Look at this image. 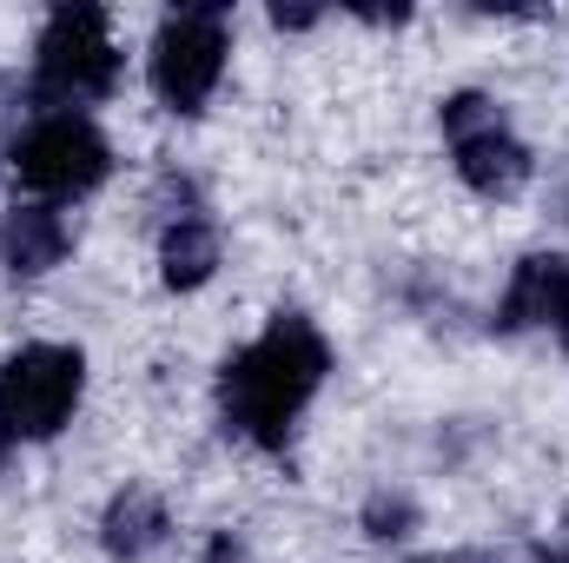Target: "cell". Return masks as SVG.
<instances>
[{"label":"cell","mask_w":569,"mask_h":563,"mask_svg":"<svg viewBox=\"0 0 569 563\" xmlns=\"http://www.w3.org/2000/svg\"><path fill=\"white\" fill-rule=\"evenodd\" d=\"M67 246H73L67 213L47 206V199H27V206H13V213L0 219V259H7L13 279H40V273H53V266L67 259Z\"/></svg>","instance_id":"8"},{"label":"cell","mask_w":569,"mask_h":563,"mask_svg":"<svg viewBox=\"0 0 569 563\" xmlns=\"http://www.w3.org/2000/svg\"><path fill=\"white\" fill-rule=\"evenodd\" d=\"M411 524H418L411 497H371V511H365V531H371V537H405Z\"/></svg>","instance_id":"11"},{"label":"cell","mask_w":569,"mask_h":563,"mask_svg":"<svg viewBox=\"0 0 569 563\" xmlns=\"http://www.w3.org/2000/svg\"><path fill=\"white\" fill-rule=\"evenodd\" d=\"M212 273H219V233H212V219L179 213L166 226V239H159V279L172 285V292H192V285H206Z\"/></svg>","instance_id":"9"},{"label":"cell","mask_w":569,"mask_h":563,"mask_svg":"<svg viewBox=\"0 0 569 563\" xmlns=\"http://www.w3.org/2000/svg\"><path fill=\"white\" fill-rule=\"evenodd\" d=\"M443 140L457 152V172L483 199H510L530 179V146L510 134L503 107L490 93H450L443 100Z\"/></svg>","instance_id":"6"},{"label":"cell","mask_w":569,"mask_h":563,"mask_svg":"<svg viewBox=\"0 0 569 563\" xmlns=\"http://www.w3.org/2000/svg\"><path fill=\"white\" fill-rule=\"evenodd\" d=\"M318 13L311 7H272V27H311Z\"/></svg>","instance_id":"12"},{"label":"cell","mask_w":569,"mask_h":563,"mask_svg":"<svg viewBox=\"0 0 569 563\" xmlns=\"http://www.w3.org/2000/svg\"><path fill=\"white\" fill-rule=\"evenodd\" d=\"M87 392V358L73 345H27L0 365V444L53 437Z\"/></svg>","instance_id":"2"},{"label":"cell","mask_w":569,"mask_h":563,"mask_svg":"<svg viewBox=\"0 0 569 563\" xmlns=\"http://www.w3.org/2000/svg\"><path fill=\"white\" fill-rule=\"evenodd\" d=\"M523 325H550L569 345V259L530 253L510 273V292L497 298V332H523Z\"/></svg>","instance_id":"7"},{"label":"cell","mask_w":569,"mask_h":563,"mask_svg":"<svg viewBox=\"0 0 569 563\" xmlns=\"http://www.w3.org/2000/svg\"><path fill=\"white\" fill-rule=\"evenodd\" d=\"M226 73V7L206 0V7H179L166 13L159 40H152V93L172 107V113H199L212 100Z\"/></svg>","instance_id":"4"},{"label":"cell","mask_w":569,"mask_h":563,"mask_svg":"<svg viewBox=\"0 0 569 563\" xmlns=\"http://www.w3.org/2000/svg\"><path fill=\"white\" fill-rule=\"evenodd\" d=\"M450 563H477V557H450Z\"/></svg>","instance_id":"14"},{"label":"cell","mask_w":569,"mask_h":563,"mask_svg":"<svg viewBox=\"0 0 569 563\" xmlns=\"http://www.w3.org/2000/svg\"><path fill=\"white\" fill-rule=\"evenodd\" d=\"M537 563H569V544H550V551H537Z\"/></svg>","instance_id":"13"},{"label":"cell","mask_w":569,"mask_h":563,"mask_svg":"<svg viewBox=\"0 0 569 563\" xmlns=\"http://www.w3.org/2000/svg\"><path fill=\"white\" fill-rule=\"evenodd\" d=\"M33 80L47 100L80 107V100H107L120 80V47L107 33V7H53V20L40 27V53H33Z\"/></svg>","instance_id":"3"},{"label":"cell","mask_w":569,"mask_h":563,"mask_svg":"<svg viewBox=\"0 0 569 563\" xmlns=\"http://www.w3.org/2000/svg\"><path fill=\"white\" fill-rule=\"evenodd\" d=\"M166 537V504L140 491V484H127L113 504H107V517H100V544L113 551V557H146L152 544Z\"/></svg>","instance_id":"10"},{"label":"cell","mask_w":569,"mask_h":563,"mask_svg":"<svg viewBox=\"0 0 569 563\" xmlns=\"http://www.w3.org/2000/svg\"><path fill=\"white\" fill-rule=\"evenodd\" d=\"M325 372H331L325 332H318L311 318H298V312H279V318H272L246 352H232L226 372H219L226 431H239V437L259 444V451H284L291 424H298V412L318 398Z\"/></svg>","instance_id":"1"},{"label":"cell","mask_w":569,"mask_h":563,"mask_svg":"<svg viewBox=\"0 0 569 563\" xmlns=\"http://www.w3.org/2000/svg\"><path fill=\"white\" fill-rule=\"evenodd\" d=\"M113 152L100 140V127L87 113H40L20 140H13V179L27 192H47V199H73V192H93L107 179Z\"/></svg>","instance_id":"5"}]
</instances>
